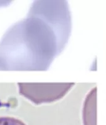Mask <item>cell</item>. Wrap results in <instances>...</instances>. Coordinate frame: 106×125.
<instances>
[{"label":"cell","instance_id":"1","mask_svg":"<svg viewBox=\"0 0 106 125\" xmlns=\"http://www.w3.org/2000/svg\"><path fill=\"white\" fill-rule=\"evenodd\" d=\"M19 94L36 104L59 100L71 89L74 83H18Z\"/></svg>","mask_w":106,"mask_h":125},{"label":"cell","instance_id":"2","mask_svg":"<svg viewBox=\"0 0 106 125\" xmlns=\"http://www.w3.org/2000/svg\"><path fill=\"white\" fill-rule=\"evenodd\" d=\"M0 125H26L23 121L13 117H0Z\"/></svg>","mask_w":106,"mask_h":125}]
</instances>
